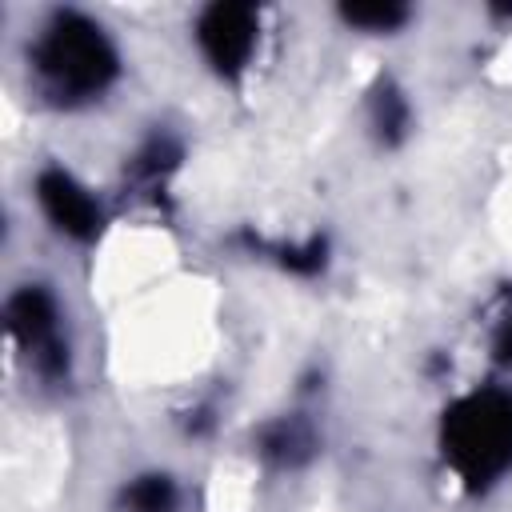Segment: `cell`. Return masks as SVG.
<instances>
[{
	"mask_svg": "<svg viewBox=\"0 0 512 512\" xmlns=\"http://www.w3.org/2000/svg\"><path fill=\"white\" fill-rule=\"evenodd\" d=\"M32 72L48 100L72 108L100 96L116 76V48L100 24L80 12H56L32 40Z\"/></svg>",
	"mask_w": 512,
	"mask_h": 512,
	"instance_id": "cell-1",
	"label": "cell"
},
{
	"mask_svg": "<svg viewBox=\"0 0 512 512\" xmlns=\"http://www.w3.org/2000/svg\"><path fill=\"white\" fill-rule=\"evenodd\" d=\"M448 460L464 480L480 484L512 464V392H480L452 408L448 416Z\"/></svg>",
	"mask_w": 512,
	"mask_h": 512,
	"instance_id": "cell-2",
	"label": "cell"
},
{
	"mask_svg": "<svg viewBox=\"0 0 512 512\" xmlns=\"http://www.w3.org/2000/svg\"><path fill=\"white\" fill-rule=\"evenodd\" d=\"M8 328L40 376H60L68 368L60 312H56V300L40 284H28L8 300Z\"/></svg>",
	"mask_w": 512,
	"mask_h": 512,
	"instance_id": "cell-3",
	"label": "cell"
},
{
	"mask_svg": "<svg viewBox=\"0 0 512 512\" xmlns=\"http://www.w3.org/2000/svg\"><path fill=\"white\" fill-rule=\"evenodd\" d=\"M256 12L252 8H240V4H216L204 12V20L196 24V40H200V52L208 56V64L224 76L240 72L256 48Z\"/></svg>",
	"mask_w": 512,
	"mask_h": 512,
	"instance_id": "cell-4",
	"label": "cell"
},
{
	"mask_svg": "<svg viewBox=\"0 0 512 512\" xmlns=\"http://www.w3.org/2000/svg\"><path fill=\"white\" fill-rule=\"evenodd\" d=\"M36 200L44 208V216L52 220V228H60L72 240H88L100 228V200L88 184H80L72 172L64 168H48L36 176Z\"/></svg>",
	"mask_w": 512,
	"mask_h": 512,
	"instance_id": "cell-5",
	"label": "cell"
},
{
	"mask_svg": "<svg viewBox=\"0 0 512 512\" xmlns=\"http://www.w3.org/2000/svg\"><path fill=\"white\" fill-rule=\"evenodd\" d=\"M124 512H176V488L168 476H140L124 488Z\"/></svg>",
	"mask_w": 512,
	"mask_h": 512,
	"instance_id": "cell-6",
	"label": "cell"
},
{
	"mask_svg": "<svg viewBox=\"0 0 512 512\" xmlns=\"http://www.w3.org/2000/svg\"><path fill=\"white\" fill-rule=\"evenodd\" d=\"M404 16H408V12H404V8H392V4H388V8H380V4H376V8H344V20H348V24L372 28V32H388V28H396Z\"/></svg>",
	"mask_w": 512,
	"mask_h": 512,
	"instance_id": "cell-7",
	"label": "cell"
}]
</instances>
